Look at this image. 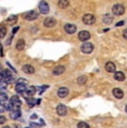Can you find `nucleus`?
Instances as JSON below:
<instances>
[{
    "label": "nucleus",
    "mask_w": 127,
    "mask_h": 128,
    "mask_svg": "<svg viewBox=\"0 0 127 128\" xmlns=\"http://www.w3.org/2000/svg\"><path fill=\"white\" fill-rule=\"evenodd\" d=\"M114 78L117 80V82H124L125 80V75L122 71H116L114 75Z\"/></svg>",
    "instance_id": "4468645a"
},
{
    "label": "nucleus",
    "mask_w": 127,
    "mask_h": 128,
    "mask_svg": "<svg viewBox=\"0 0 127 128\" xmlns=\"http://www.w3.org/2000/svg\"><path fill=\"white\" fill-rule=\"evenodd\" d=\"M4 128H10V127H9V126H6V127H4Z\"/></svg>",
    "instance_id": "c9c22d12"
},
{
    "label": "nucleus",
    "mask_w": 127,
    "mask_h": 128,
    "mask_svg": "<svg viewBox=\"0 0 127 128\" xmlns=\"http://www.w3.org/2000/svg\"><path fill=\"white\" fill-rule=\"evenodd\" d=\"M87 82V77L86 76H82V77H79L77 79V82H78V85H80V86H82V85H85Z\"/></svg>",
    "instance_id": "393cba45"
},
{
    "label": "nucleus",
    "mask_w": 127,
    "mask_h": 128,
    "mask_svg": "<svg viewBox=\"0 0 127 128\" xmlns=\"http://www.w3.org/2000/svg\"><path fill=\"white\" fill-rule=\"evenodd\" d=\"M58 6H59V8L65 9L69 6V1H68V0H59V1H58Z\"/></svg>",
    "instance_id": "b1692460"
},
{
    "label": "nucleus",
    "mask_w": 127,
    "mask_h": 128,
    "mask_svg": "<svg viewBox=\"0 0 127 128\" xmlns=\"http://www.w3.org/2000/svg\"><path fill=\"white\" fill-rule=\"evenodd\" d=\"M31 118H32V119H35V118H37V116H36V115H31Z\"/></svg>",
    "instance_id": "f704fd0d"
},
{
    "label": "nucleus",
    "mask_w": 127,
    "mask_h": 128,
    "mask_svg": "<svg viewBox=\"0 0 127 128\" xmlns=\"http://www.w3.org/2000/svg\"><path fill=\"white\" fill-rule=\"evenodd\" d=\"M38 7H39V11H40L41 14H47L48 12H49V6H48V4L46 1H40Z\"/></svg>",
    "instance_id": "39448f33"
},
{
    "label": "nucleus",
    "mask_w": 127,
    "mask_h": 128,
    "mask_svg": "<svg viewBox=\"0 0 127 128\" xmlns=\"http://www.w3.org/2000/svg\"><path fill=\"white\" fill-rule=\"evenodd\" d=\"M113 95L115 96L116 98H118V99H122V98L124 97V92L122 89H119V88H115L113 90Z\"/></svg>",
    "instance_id": "2eb2a0df"
},
{
    "label": "nucleus",
    "mask_w": 127,
    "mask_h": 128,
    "mask_svg": "<svg viewBox=\"0 0 127 128\" xmlns=\"http://www.w3.org/2000/svg\"><path fill=\"white\" fill-rule=\"evenodd\" d=\"M89 38H90V34H89V31H87V30H82L78 34V39H79L80 41H86V40H88Z\"/></svg>",
    "instance_id": "0eeeda50"
},
{
    "label": "nucleus",
    "mask_w": 127,
    "mask_h": 128,
    "mask_svg": "<svg viewBox=\"0 0 127 128\" xmlns=\"http://www.w3.org/2000/svg\"><path fill=\"white\" fill-rule=\"evenodd\" d=\"M77 128H90V127H89V125L87 124V122H78Z\"/></svg>",
    "instance_id": "bb28decb"
},
{
    "label": "nucleus",
    "mask_w": 127,
    "mask_h": 128,
    "mask_svg": "<svg viewBox=\"0 0 127 128\" xmlns=\"http://www.w3.org/2000/svg\"><path fill=\"white\" fill-rule=\"evenodd\" d=\"M25 48V40L24 39H19L16 44V49L17 50H22Z\"/></svg>",
    "instance_id": "5701e85b"
},
{
    "label": "nucleus",
    "mask_w": 127,
    "mask_h": 128,
    "mask_svg": "<svg viewBox=\"0 0 127 128\" xmlns=\"http://www.w3.org/2000/svg\"><path fill=\"white\" fill-rule=\"evenodd\" d=\"M27 89H28V87H27L26 84H20V82H17L16 85V92H19V94H25L27 92Z\"/></svg>",
    "instance_id": "9d476101"
},
{
    "label": "nucleus",
    "mask_w": 127,
    "mask_h": 128,
    "mask_svg": "<svg viewBox=\"0 0 127 128\" xmlns=\"http://www.w3.org/2000/svg\"><path fill=\"white\" fill-rule=\"evenodd\" d=\"M94 50V45L90 42H84L82 46V51L84 54H90Z\"/></svg>",
    "instance_id": "20e7f679"
},
{
    "label": "nucleus",
    "mask_w": 127,
    "mask_h": 128,
    "mask_svg": "<svg viewBox=\"0 0 127 128\" xmlns=\"http://www.w3.org/2000/svg\"><path fill=\"white\" fill-rule=\"evenodd\" d=\"M82 22L85 24H95V16L92 14H86L82 17Z\"/></svg>",
    "instance_id": "7ed1b4c3"
},
{
    "label": "nucleus",
    "mask_w": 127,
    "mask_h": 128,
    "mask_svg": "<svg viewBox=\"0 0 127 128\" xmlns=\"http://www.w3.org/2000/svg\"><path fill=\"white\" fill-rule=\"evenodd\" d=\"M68 94H69V90H68V88H66V87H60L59 89H58V92H57L58 97H60V98L67 97Z\"/></svg>",
    "instance_id": "f8f14e48"
},
{
    "label": "nucleus",
    "mask_w": 127,
    "mask_h": 128,
    "mask_svg": "<svg viewBox=\"0 0 127 128\" xmlns=\"http://www.w3.org/2000/svg\"><path fill=\"white\" fill-rule=\"evenodd\" d=\"M17 21H18V16L17 14H11V16H9L7 18V22L9 24H14Z\"/></svg>",
    "instance_id": "a211bd4d"
},
{
    "label": "nucleus",
    "mask_w": 127,
    "mask_h": 128,
    "mask_svg": "<svg viewBox=\"0 0 127 128\" xmlns=\"http://www.w3.org/2000/svg\"><path fill=\"white\" fill-rule=\"evenodd\" d=\"M124 24H125V21H119V22L116 24V27H120V26H123Z\"/></svg>",
    "instance_id": "c756f323"
},
{
    "label": "nucleus",
    "mask_w": 127,
    "mask_h": 128,
    "mask_svg": "<svg viewBox=\"0 0 127 128\" xmlns=\"http://www.w3.org/2000/svg\"><path fill=\"white\" fill-rule=\"evenodd\" d=\"M105 69H106V71H108V72H116V66H115L114 62L109 61V62H107L105 65Z\"/></svg>",
    "instance_id": "ddd939ff"
},
{
    "label": "nucleus",
    "mask_w": 127,
    "mask_h": 128,
    "mask_svg": "<svg viewBox=\"0 0 127 128\" xmlns=\"http://www.w3.org/2000/svg\"><path fill=\"white\" fill-rule=\"evenodd\" d=\"M27 102H28L30 106H34L37 102H36L35 99H32V98H27Z\"/></svg>",
    "instance_id": "cd10ccee"
},
{
    "label": "nucleus",
    "mask_w": 127,
    "mask_h": 128,
    "mask_svg": "<svg viewBox=\"0 0 127 128\" xmlns=\"http://www.w3.org/2000/svg\"><path fill=\"white\" fill-rule=\"evenodd\" d=\"M112 10H113V14H116V16H122V14L125 12V7H124L122 4H116L113 7Z\"/></svg>",
    "instance_id": "f257e3e1"
},
{
    "label": "nucleus",
    "mask_w": 127,
    "mask_h": 128,
    "mask_svg": "<svg viewBox=\"0 0 127 128\" xmlns=\"http://www.w3.org/2000/svg\"><path fill=\"white\" fill-rule=\"evenodd\" d=\"M10 102L12 104L14 109H18V108L21 106V100H20V98H19L18 96H12L11 99H10Z\"/></svg>",
    "instance_id": "6e6552de"
},
{
    "label": "nucleus",
    "mask_w": 127,
    "mask_h": 128,
    "mask_svg": "<svg viewBox=\"0 0 127 128\" xmlns=\"http://www.w3.org/2000/svg\"><path fill=\"white\" fill-rule=\"evenodd\" d=\"M123 37H124L125 39H127V29H125V31L123 32Z\"/></svg>",
    "instance_id": "2f4dec72"
},
{
    "label": "nucleus",
    "mask_w": 127,
    "mask_h": 128,
    "mask_svg": "<svg viewBox=\"0 0 127 128\" xmlns=\"http://www.w3.org/2000/svg\"><path fill=\"white\" fill-rule=\"evenodd\" d=\"M64 29H65V31L67 34H69V35H72V34L76 32L77 27L75 26V24H66L65 27H64Z\"/></svg>",
    "instance_id": "423d86ee"
},
{
    "label": "nucleus",
    "mask_w": 127,
    "mask_h": 128,
    "mask_svg": "<svg viewBox=\"0 0 127 128\" xmlns=\"http://www.w3.org/2000/svg\"><path fill=\"white\" fill-rule=\"evenodd\" d=\"M20 116H21V112L19 109H14L12 112H10V118H12V119H18Z\"/></svg>",
    "instance_id": "aec40b11"
},
{
    "label": "nucleus",
    "mask_w": 127,
    "mask_h": 128,
    "mask_svg": "<svg viewBox=\"0 0 127 128\" xmlns=\"http://www.w3.org/2000/svg\"><path fill=\"white\" fill-rule=\"evenodd\" d=\"M36 92H37V88L35 87V86H28V89H27V92L24 94V95H28V96H32L35 95Z\"/></svg>",
    "instance_id": "f3484780"
},
{
    "label": "nucleus",
    "mask_w": 127,
    "mask_h": 128,
    "mask_svg": "<svg viewBox=\"0 0 127 128\" xmlns=\"http://www.w3.org/2000/svg\"><path fill=\"white\" fill-rule=\"evenodd\" d=\"M18 82H20V84H26V85L28 84V82H27V80H25V79H18Z\"/></svg>",
    "instance_id": "7c9ffc66"
},
{
    "label": "nucleus",
    "mask_w": 127,
    "mask_h": 128,
    "mask_svg": "<svg viewBox=\"0 0 127 128\" xmlns=\"http://www.w3.org/2000/svg\"><path fill=\"white\" fill-rule=\"evenodd\" d=\"M31 126H34V127H39L40 125H39V124H35V122H31Z\"/></svg>",
    "instance_id": "72a5a7b5"
},
{
    "label": "nucleus",
    "mask_w": 127,
    "mask_h": 128,
    "mask_svg": "<svg viewBox=\"0 0 127 128\" xmlns=\"http://www.w3.org/2000/svg\"><path fill=\"white\" fill-rule=\"evenodd\" d=\"M56 112H57V114L59 115V116H66V115H67V107H66L65 105L60 104V105L57 106Z\"/></svg>",
    "instance_id": "1a4fd4ad"
},
{
    "label": "nucleus",
    "mask_w": 127,
    "mask_h": 128,
    "mask_svg": "<svg viewBox=\"0 0 127 128\" xmlns=\"http://www.w3.org/2000/svg\"><path fill=\"white\" fill-rule=\"evenodd\" d=\"M38 12L36 11V10H30V11H27L25 14H24V18L26 19V20H29V21H31V20H35V19H37L38 18Z\"/></svg>",
    "instance_id": "f03ea898"
},
{
    "label": "nucleus",
    "mask_w": 127,
    "mask_h": 128,
    "mask_svg": "<svg viewBox=\"0 0 127 128\" xmlns=\"http://www.w3.org/2000/svg\"><path fill=\"white\" fill-rule=\"evenodd\" d=\"M56 24V19L51 18V17H48V18H46L45 20H44V26L47 27V28H51V27H54Z\"/></svg>",
    "instance_id": "9b49d317"
},
{
    "label": "nucleus",
    "mask_w": 127,
    "mask_h": 128,
    "mask_svg": "<svg viewBox=\"0 0 127 128\" xmlns=\"http://www.w3.org/2000/svg\"><path fill=\"white\" fill-rule=\"evenodd\" d=\"M8 97H7V95L4 92H2L1 95H0V102H1V106L2 107H4L7 104H8Z\"/></svg>",
    "instance_id": "6ab92c4d"
},
{
    "label": "nucleus",
    "mask_w": 127,
    "mask_h": 128,
    "mask_svg": "<svg viewBox=\"0 0 127 128\" xmlns=\"http://www.w3.org/2000/svg\"><path fill=\"white\" fill-rule=\"evenodd\" d=\"M6 122V118L4 116H0V124H4Z\"/></svg>",
    "instance_id": "c85d7f7f"
},
{
    "label": "nucleus",
    "mask_w": 127,
    "mask_h": 128,
    "mask_svg": "<svg viewBox=\"0 0 127 128\" xmlns=\"http://www.w3.org/2000/svg\"><path fill=\"white\" fill-rule=\"evenodd\" d=\"M7 34V29L4 26H1V28H0V38H4V36H6Z\"/></svg>",
    "instance_id": "a878e982"
},
{
    "label": "nucleus",
    "mask_w": 127,
    "mask_h": 128,
    "mask_svg": "<svg viewBox=\"0 0 127 128\" xmlns=\"http://www.w3.org/2000/svg\"><path fill=\"white\" fill-rule=\"evenodd\" d=\"M102 21H104L105 24H112L113 22V16L109 14H104V17H102Z\"/></svg>",
    "instance_id": "4be33fe9"
},
{
    "label": "nucleus",
    "mask_w": 127,
    "mask_h": 128,
    "mask_svg": "<svg viewBox=\"0 0 127 128\" xmlns=\"http://www.w3.org/2000/svg\"><path fill=\"white\" fill-rule=\"evenodd\" d=\"M19 30V27H16V28H14V30H12V34H16L17 31Z\"/></svg>",
    "instance_id": "473e14b6"
},
{
    "label": "nucleus",
    "mask_w": 127,
    "mask_h": 128,
    "mask_svg": "<svg viewBox=\"0 0 127 128\" xmlns=\"http://www.w3.org/2000/svg\"><path fill=\"white\" fill-rule=\"evenodd\" d=\"M125 109H126V112H127V105H126V107H125Z\"/></svg>",
    "instance_id": "e433bc0d"
},
{
    "label": "nucleus",
    "mask_w": 127,
    "mask_h": 128,
    "mask_svg": "<svg viewBox=\"0 0 127 128\" xmlns=\"http://www.w3.org/2000/svg\"><path fill=\"white\" fill-rule=\"evenodd\" d=\"M22 70L25 71L26 74H34L35 72V68H34L31 65H25L22 67Z\"/></svg>",
    "instance_id": "412c9836"
},
{
    "label": "nucleus",
    "mask_w": 127,
    "mask_h": 128,
    "mask_svg": "<svg viewBox=\"0 0 127 128\" xmlns=\"http://www.w3.org/2000/svg\"><path fill=\"white\" fill-rule=\"evenodd\" d=\"M64 71H65V67H64V66H57V67L54 68L52 74L56 76H58V75H62Z\"/></svg>",
    "instance_id": "dca6fc26"
}]
</instances>
